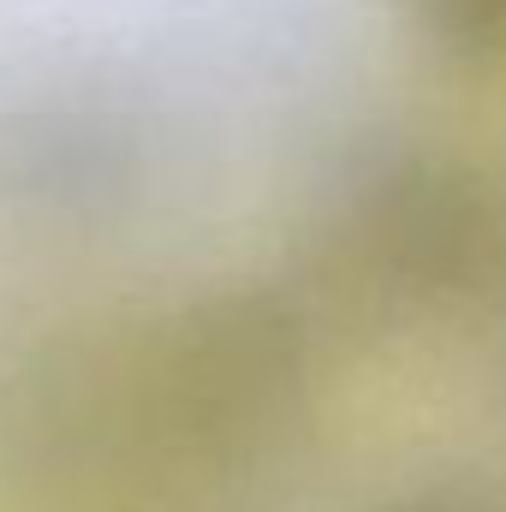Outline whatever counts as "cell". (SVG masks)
Returning a JSON list of instances; mask_svg holds the SVG:
<instances>
[{
    "instance_id": "3",
    "label": "cell",
    "mask_w": 506,
    "mask_h": 512,
    "mask_svg": "<svg viewBox=\"0 0 506 512\" xmlns=\"http://www.w3.org/2000/svg\"><path fill=\"white\" fill-rule=\"evenodd\" d=\"M429 48L459 66H506V0H405Z\"/></svg>"
},
{
    "instance_id": "2",
    "label": "cell",
    "mask_w": 506,
    "mask_h": 512,
    "mask_svg": "<svg viewBox=\"0 0 506 512\" xmlns=\"http://www.w3.org/2000/svg\"><path fill=\"white\" fill-rule=\"evenodd\" d=\"M137 399L185 453H256L310 399V328L262 286L203 298L149 346Z\"/></svg>"
},
{
    "instance_id": "4",
    "label": "cell",
    "mask_w": 506,
    "mask_h": 512,
    "mask_svg": "<svg viewBox=\"0 0 506 512\" xmlns=\"http://www.w3.org/2000/svg\"><path fill=\"white\" fill-rule=\"evenodd\" d=\"M376 512H506V501H501V495H489L483 483L429 477V483H411V489L387 495Z\"/></svg>"
},
{
    "instance_id": "1",
    "label": "cell",
    "mask_w": 506,
    "mask_h": 512,
    "mask_svg": "<svg viewBox=\"0 0 506 512\" xmlns=\"http://www.w3.org/2000/svg\"><path fill=\"white\" fill-rule=\"evenodd\" d=\"M310 251L340 298L387 322L489 304L506 292V185L477 155L381 131L328 167Z\"/></svg>"
}]
</instances>
